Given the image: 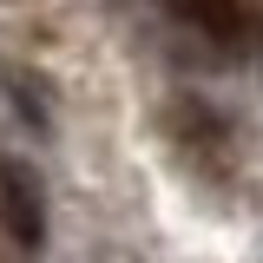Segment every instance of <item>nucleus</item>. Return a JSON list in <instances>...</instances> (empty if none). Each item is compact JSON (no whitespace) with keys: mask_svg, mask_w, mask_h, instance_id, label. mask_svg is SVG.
<instances>
[{"mask_svg":"<svg viewBox=\"0 0 263 263\" xmlns=\"http://www.w3.org/2000/svg\"><path fill=\"white\" fill-rule=\"evenodd\" d=\"M0 224L20 250L46 243V197H40V178L27 164H0Z\"/></svg>","mask_w":263,"mask_h":263,"instance_id":"f257e3e1","label":"nucleus"},{"mask_svg":"<svg viewBox=\"0 0 263 263\" xmlns=\"http://www.w3.org/2000/svg\"><path fill=\"white\" fill-rule=\"evenodd\" d=\"M164 7H178L184 20H197V27H211V33H230L243 0H164Z\"/></svg>","mask_w":263,"mask_h":263,"instance_id":"f03ea898","label":"nucleus"}]
</instances>
